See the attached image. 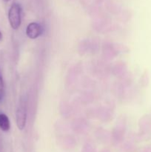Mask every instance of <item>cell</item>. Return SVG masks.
<instances>
[{"instance_id": "1", "label": "cell", "mask_w": 151, "mask_h": 152, "mask_svg": "<svg viewBox=\"0 0 151 152\" xmlns=\"http://www.w3.org/2000/svg\"><path fill=\"white\" fill-rule=\"evenodd\" d=\"M22 7L17 2L13 3L9 9V23L13 30L19 29L20 27L21 23H22Z\"/></svg>"}, {"instance_id": "2", "label": "cell", "mask_w": 151, "mask_h": 152, "mask_svg": "<svg viewBox=\"0 0 151 152\" xmlns=\"http://www.w3.org/2000/svg\"><path fill=\"white\" fill-rule=\"evenodd\" d=\"M27 114H28L27 101L25 97H22L16 111V122L19 130L22 131L25 129L27 121Z\"/></svg>"}, {"instance_id": "3", "label": "cell", "mask_w": 151, "mask_h": 152, "mask_svg": "<svg viewBox=\"0 0 151 152\" xmlns=\"http://www.w3.org/2000/svg\"><path fill=\"white\" fill-rule=\"evenodd\" d=\"M43 28L41 25L38 22H30L27 26L26 34L28 37L31 39H35L38 38L42 34Z\"/></svg>"}, {"instance_id": "4", "label": "cell", "mask_w": 151, "mask_h": 152, "mask_svg": "<svg viewBox=\"0 0 151 152\" xmlns=\"http://www.w3.org/2000/svg\"><path fill=\"white\" fill-rule=\"evenodd\" d=\"M10 129V123L8 117L3 113H0V129L3 132H8Z\"/></svg>"}, {"instance_id": "5", "label": "cell", "mask_w": 151, "mask_h": 152, "mask_svg": "<svg viewBox=\"0 0 151 152\" xmlns=\"http://www.w3.org/2000/svg\"><path fill=\"white\" fill-rule=\"evenodd\" d=\"M4 95V80H3L2 74L0 71V101L3 99Z\"/></svg>"}, {"instance_id": "6", "label": "cell", "mask_w": 151, "mask_h": 152, "mask_svg": "<svg viewBox=\"0 0 151 152\" xmlns=\"http://www.w3.org/2000/svg\"><path fill=\"white\" fill-rule=\"evenodd\" d=\"M1 39H2V34H1V32L0 31V41H1Z\"/></svg>"}, {"instance_id": "7", "label": "cell", "mask_w": 151, "mask_h": 152, "mask_svg": "<svg viewBox=\"0 0 151 152\" xmlns=\"http://www.w3.org/2000/svg\"><path fill=\"white\" fill-rule=\"evenodd\" d=\"M3 1H5V2H7V1H10V0H3Z\"/></svg>"}]
</instances>
